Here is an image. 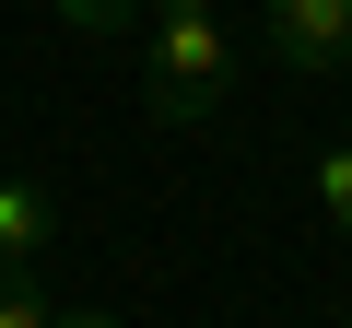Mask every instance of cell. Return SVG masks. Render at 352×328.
I'll use <instances>...</instances> for the list:
<instances>
[{"mask_svg": "<svg viewBox=\"0 0 352 328\" xmlns=\"http://www.w3.org/2000/svg\"><path fill=\"white\" fill-rule=\"evenodd\" d=\"M47 12H59L71 36H94V47H129V36L153 24V0H47Z\"/></svg>", "mask_w": 352, "mask_h": 328, "instance_id": "4", "label": "cell"}, {"mask_svg": "<svg viewBox=\"0 0 352 328\" xmlns=\"http://www.w3.org/2000/svg\"><path fill=\"white\" fill-rule=\"evenodd\" d=\"M305 188H317V211H329V223L352 235V141H329V152L305 164Z\"/></svg>", "mask_w": 352, "mask_h": 328, "instance_id": "5", "label": "cell"}, {"mask_svg": "<svg viewBox=\"0 0 352 328\" xmlns=\"http://www.w3.org/2000/svg\"><path fill=\"white\" fill-rule=\"evenodd\" d=\"M0 328H59V305L36 293V270H0Z\"/></svg>", "mask_w": 352, "mask_h": 328, "instance_id": "6", "label": "cell"}, {"mask_svg": "<svg viewBox=\"0 0 352 328\" xmlns=\"http://www.w3.org/2000/svg\"><path fill=\"white\" fill-rule=\"evenodd\" d=\"M129 47H141V117L153 129H200L235 82V24L223 12H153Z\"/></svg>", "mask_w": 352, "mask_h": 328, "instance_id": "1", "label": "cell"}, {"mask_svg": "<svg viewBox=\"0 0 352 328\" xmlns=\"http://www.w3.org/2000/svg\"><path fill=\"white\" fill-rule=\"evenodd\" d=\"M340 82H352V59H340Z\"/></svg>", "mask_w": 352, "mask_h": 328, "instance_id": "9", "label": "cell"}, {"mask_svg": "<svg viewBox=\"0 0 352 328\" xmlns=\"http://www.w3.org/2000/svg\"><path fill=\"white\" fill-rule=\"evenodd\" d=\"M258 47L294 82H329L352 59V0H258Z\"/></svg>", "mask_w": 352, "mask_h": 328, "instance_id": "2", "label": "cell"}, {"mask_svg": "<svg viewBox=\"0 0 352 328\" xmlns=\"http://www.w3.org/2000/svg\"><path fill=\"white\" fill-rule=\"evenodd\" d=\"M153 12H223V0H153Z\"/></svg>", "mask_w": 352, "mask_h": 328, "instance_id": "8", "label": "cell"}, {"mask_svg": "<svg viewBox=\"0 0 352 328\" xmlns=\"http://www.w3.org/2000/svg\"><path fill=\"white\" fill-rule=\"evenodd\" d=\"M47 235H59L47 176H0V270H36V258H47Z\"/></svg>", "mask_w": 352, "mask_h": 328, "instance_id": "3", "label": "cell"}, {"mask_svg": "<svg viewBox=\"0 0 352 328\" xmlns=\"http://www.w3.org/2000/svg\"><path fill=\"white\" fill-rule=\"evenodd\" d=\"M59 328H118V316L106 305H59Z\"/></svg>", "mask_w": 352, "mask_h": 328, "instance_id": "7", "label": "cell"}]
</instances>
